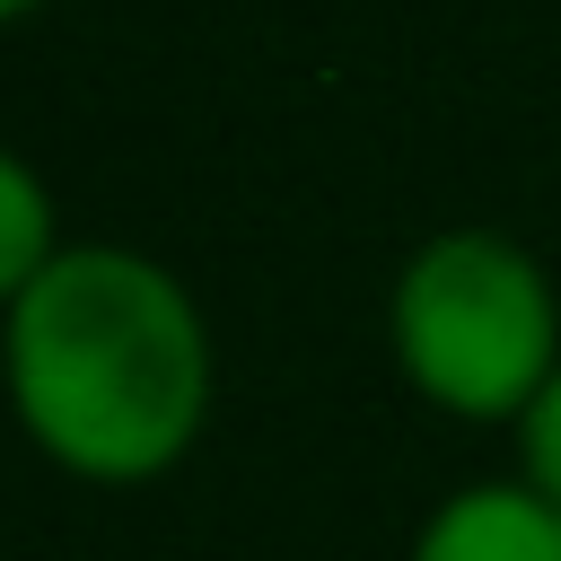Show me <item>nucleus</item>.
<instances>
[{
    "mask_svg": "<svg viewBox=\"0 0 561 561\" xmlns=\"http://www.w3.org/2000/svg\"><path fill=\"white\" fill-rule=\"evenodd\" d=\"M9 394L53 465L88 482H149L210 412V342L158 263L70 245L9 307Z\"/></svg>",
    "mask_w": 561,
    "mask_h": 561,
    "instance_id": "f257e3e1",
    "label": "nucleus"
},
{
    "mask_svg": "<svg viewBox=\"0 0 561 561\" xmlns=\"http://www.w3.org/2000/svg\"><path fill=\"white\" fill-rule=\"evenodd\" d=\"M561 324H552V289L543 272L508 245V237H438L412 254V272L394 280V351L403 377L465 412V421H526L535 394L561 368Z\"/></svg>",
    "mask_w": 561,
    "mask_h": 561,
    "instance_id": "f03ea898",
    "label": "nucleus"
},
{
    "mask_svg": "<svg viewBox=\"0 0 561 561\" xmlns=\"http://www.w3.org/2000/svg\"><path fill=\"white\" fill-rule=\"evenodd\" d=\"M412 561H561V500H543L535 482L456 491L421 526V552Z\"/></svg>",
    "mask_w": 561,
    "mask_h": 561,
    "instance_id": "7ed1b4c3",
    "label": "nucleus"
},
{
    "mask_svg": "<svg viewBox=\"0 0 561 561\" xmlns=\"http://www.w3.org/2000/svg\"><path fill=\"white\" fill-rule=\"evenodd\" d=\"M44 263H53V202H44V184L0 149V298L18 307V298L44 280Z\"/></svg>",
    "mask_w": 561,
    "mask_h": 561,
    "instance_id": "20e7f679",
    "label": "nucleus"
},
{
    "mask_svg": "<svg viewBox=\"0 0 561 561\" xmlns=\"http://www.w3.org/2000/svg\"><path fill=\"white\" fill-rule=\"evenodd\" d=\"M526 482H535L543 500H561V368H552V386H543L535 412H526Z\"/></svg>",
    "mask_w": 561,
    "mask_h": 561,
    "instance_id": "39448f33",
    "label": "nucleus"
},
{
    "mask_svg": "<svg viewBox=\"0 0 561 561\" xmlns=\"http://www.w3.org/2000/svg\"><path fill=\"white\" fill-rule=\"evenodd\" d=\"M18 9H35V0H0V18H18Z\"/></svg>",
    "mask_w": 561,
    "mask_h": 561,
    "instance_id": "423d86ee",
    "label": "nucleus"
}]
</instances>
